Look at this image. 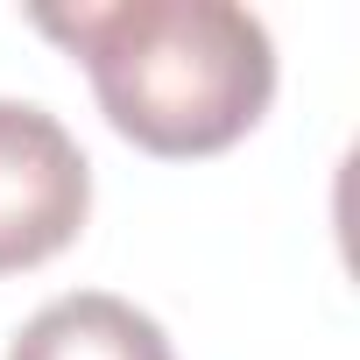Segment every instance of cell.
<instances>
[{"mask_svg":"<svg viewBox=\"0 0 360 360\" xmlns=\"http://www.w3.org/2000/svg\"><path fill=\"white\" fill-rule=\"evenodd\" d=\"M29 22L85 64L113 134L148 155H219L276 99V43L233 0H78Z\"/></svg>","mask_w":360,"mask_h":360,"instance_id":"cell-1","label":"cell"},{"mask_svg":"<svg viewBox=\"0 0 360 360\" xmlns=\"http://www.w3.org/2000/svg\"><path fill=\"white\" fill-rule=\"evenodd\" d=\"M85 212H92V162L78 134L36 99H0V276L64 255Z\"/></svg>","mask_w":360,"mask_h":360,"instance_id":"cell-2","label":"cell"},{"mask_svg":"<svg viewBox=\"0 0 360 360\" xmlns=\"http://www.w3.org/2000/svg\"><path fill=\"white\" fill-rule=\"evenodd\" d=\"M8 360H176V353H169V332L127 297L71 290L15 332Z\"/></svg>","mask_w":360,"mask_h":360,"instance_id":"cell-3","label":"cell"}]
</instances>
